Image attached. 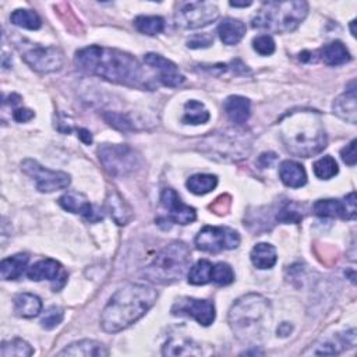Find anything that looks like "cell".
I'll return each mask as SVG.
<instances>
[{"label":"cell","mask_w":357,"mask_h":357,"mask_svg":"<svg viewBox=\"0 0 357 357\" xmlns=\"http://www.w3.org/2000/svg\"><path fill=\"white\" fill-rule=\"evenodd\" d=\"M10 21L17 27L30 31H36L42 25L39 16L34 10H28V9H19L13 12V14L10 16Z\"/></svg>","instance_id":"36"},{"label":"cell","mask_w":357,"mask_h":357,"mask_svg":"<svg viewBox=\"0 0 357 357\" xmlns=\"http://www.w3.org/2000/svg\"><path fill=\"white\" fill-rule=\"evenodd\" d=\"M277 219L283 224H299L303 219V214H300V211H297L293 207V204L289 201L278 211Z\"/></svg>","instance_id":"41"},{"label":"cell","mask_w":357,"mask_h":357,"mask_svg":"<svg viewBox=\"0 0 357 357\" xmlns=\"http://www.w3.org/2000/svg\"><path fill=\"white\" fill-rule=\"evenodd\" d=\"M24 62L38 73H55L65 66L63 50L56 46L32 45L23 52Z\"/></svg>","instance_id":"8"},{"label":"cell","mask_w":357,"mask_h":357,"mask_svg":"<svg viewBox=\"0 0 357 357\" xmlns=\"http://www.w3.org/2000/svg\"><path fill=\"white\" fill-rule=\"evenodd\" d=\"M134 27L144 35L154 36L164 31L165 20L160 16H138L134 20Z\"/></svg>","instance_id":"34"},{"label":"cell","mask_w":357,"mask_h":357,"mask_svg":"<svg viewBox=\"0 0 357 357\" xmlns=\"http://www.w3.org/2000/svg\"><path fill=\"white\" fill-rule=\"evenodd\" d=\"M214 42V38L210 34H201L194 35L191 39H188L187 46L191 49H201V47H208Z\"/></svg>","instance_id":"44"},{"label":"cell","mask_w":357,"mask_h":357,"mask_svg":"<svg viewBox=\"0 0 357 357\" xmlns=\"http://www.w3.org/2000/svg\"><path fill=\"white\" fill-rule=\"evenodd\" d=\"M309 5L300 0L267 2L252 19V28L268 32H292L307 17Z\"/></svg>","instance_id":"5"},{"label":"cell","mask_w":357,"mask_h":357,"mask_svg":"<svg viewBox=\"0 0 357 357\" xmlns=\"http://www.w3.org/2000/svg\"><path fill=\"white\" fill-rule=\"evenodd\" d=\"M104 118L107 119V122L113 126L118 130H133V125L131 122L127 119V116L122 115V113H116V112H108L104 115Z\"/></svg>","instance_id":"42"},{"label":"cell","mask_w":357,"mask_h":357,"mask_svg":"<svg viewBox=\"0 0 357 357\" xmlns=\"http://www.w3.org/2000/svg\"><path fill=\"white\" fill-rule=\"evenodd\" d=\"M78 137L85 142V144H91L92 142V136H91V133L88 131V130H85V129H80L78 130Z\"/></svg>","instance_id":"48"},{"label":"cell","mask_w":357,"mask_h":357,"mask_svg":"<svg viewBox=\"0 0 357 357\" xmlns=\"http://www.w3.org/2000/svg\"><path fill=\"white\" fill-rule=\"evenodd\" d=\"M107 208H108V213L111 214V217L113 218V221L120 226L127 225L133 219V211L129 207V204L115 190H111L108 193Z\"/></svg>","instance_id":"23"},{"label":"cell","mask_w":357,"mask_h":357,"mask_svg":"<svg viewBox=\"0 0 357 357\" xmlns=\"http://www.w3.org/2000/svg\"><path fill=\"white\" fill-rule=\"evenodd\" d=\"M290 332H292V325L288 323L281 324V327L278 328V335H281V336H288V335H290Z\"/></svg>","instance_id":"49"},{"label":"cell","mask_w":357,"mask_h":357,"mask_svg":"<svg viewBox=\"0 0 357 357\" xmlns=\"http://www.w3.org/2000/svg\"><path fill=\"white\" fill-rule=\"evenodd\" d=\"M275 161H277V154H274V152H266V154H263L259 158V164L263 168H270Z\"/></svg>","instance_id":"47"},{"label":"cell","mask_w":357,"mask_h":357,"mask_svg":"<svg viewBox=\"0 0 357 357\" xmlns=\"http://www.w3.org/2000/svg\"><path fill=\"white\" fill-rule=\"evenodd\" d=\"M65 318V312L61 307H56V305H52V307H49L42 320H41V325L45 329H54L56 328L59 324H62Z\"/></svg>","instance_id":"39"},{"label":"cell","mask_w":357,"mask_h":357,"mask_svg":"<svg viewBox=\"0 0 357 357\" xmlns=\"http://www.w3.org/2000/svg\"><path fill=\"white\" fill-rule=\"evenodd\" d=\"M161 204L168 213V219L179 225H190L197 219L193 207L186 206L173 188H165L161 193Z\"/></svg>","instance_id":"14"},{"label":"cell","mask_w":357,"mask_h":357,"mask_svg":"<svg viewBox=\"0 0 357 357\" xmlns=\"http://www.w3.org/2000/svg\"><path fill=\"white\" fill-rule=\"evenodd\" d=\"M214 264L208 260H199L188 271V283L199 286L213 282Z\"/></svg>","instance_id":"33"},{"label":"cell","mask_w":357,"mask_h":357,"mask_svg":"<svg viewBox=\"0 0 357 357\" xmlns=\"http://www.w3.org/2000/svg\"><path fill=\"white\" fill-rule=\"evenodd\" d=\"M158 292L147 285L129 283L120 288L108 301L100 314V327L116 334L138 321L155 304Z\"/></svg>","instance_id":"2"},{"label":"cell","mask_w":357,"mask_h":357,"mask_svg":"<svg viewBox=\"0 0 357 357\" xmlns=\"http://www.w3.org/2000/svg\"><path fill=\"white\" fill-rule=\"evenodd\" d=\"M235 134L229 136L226 133H222L211 138L210 144L206 145H210V148H213L215 154H218L222 160H241L247 155L248 145L246 141H239V137H236Z\"/></svg>","instance_id":"17"},{"label":"cell","mask_w":357,"mask_h":357,"mask_svg":"<svg viewBox=\"0 0 357 357\" xmlns=\"http://www.w3.org/2000/svg\"><path fill=\"white\" fill-rule=\"evenodd\" d=\"M219 17L218 8L211 2H191L182 6L176 23L184 30H198L210 25Z\"/></svg>","instance_id":"11"},{"label":"cell","mask_w":357,"mask_h":357,"mask_svg":"<svg viewBox=\"0 0 357 357\" xmlns=\"http://www.w3.org/2000/svg\"><path fill=\"white\" fill-rule=\"evenodd\" d=\"M313 171H314V175L318 179H321V180H329L334 176H336L338 172H339L336 161L332 157H329V155L323 157L321 160H318L313 165Z\"/></svg>","instance_id":"37"},{"label":"cell","mask_w":357,"mask_h":357,"mask_svg":"<svg viewBox=\"0 0 357 357\" xmlns=\"http://www.w3.org/2000/svg\"><path fill=\"white\" fill-rule=\"evenodd\" d=\"M173 316H186L194 318L198 324L208 327L215 321V307L210 300L194 297H180L172 305Z\"/></svg>","instance_id":"12"},{"label":"cell","mask_w":357,"mask_h":357,"mask_svg":"<svg viewBox=\"0 0 357 357\" xmlns=\"http://www.w3.org/2000/svg\"><path fill=\"white\" fill-rule=\"evenodd\" d=\"M314 55H316V52L314 54L313 52H303V54H300V61L301 62H316V59L312 58Z\"/></svg>","instance_id":"50"},{"label":"cell","mask_w":357,"mask_h":357,"mask_svg":"<svg viewBox=\"0 0 357 357\" xmlns=\"http://www.w3.org/2000/svg\"><path fill=\"white\" fill-rule=\"evenodd\" d=\"M35 118V113L34 111L31 109H27V108H19L13 112V119L17 122V123H27L30 120H32Z\"/></svg>","instance_id":"46"},{"label":"cell","mask_w":357,"mask_h":357,"mask_svg":"<svg viewBox=\"0 0 357 357\" xmlns=\"http://www.w3.org/2000/svg\"><path fill=\"white\" fill-rule=\"evenodd\" d=\"M59 356H72V357H107L109 350L104 343L92 339H83L66 346Z\"/></svg>","instance_id":"20"},{"label":"cell","mask_w":357,"mask_h":357,"mask_svg":"<svg viewBox=\"0 0 357 357\" xmlns=\"http://www.w3.org/2000/svg\"><path fill=\"white\" fill-rule=\"evenodd\" d=\"M252 47L261 56H270L275 52V41L270 35H260L254 38Z\"/></svg>","instance_id":"40"},{"label":"cell","mask_w":357,"mask_h":357,"mask_svg":"<svg viewBox=\"0 0 357 357\" xmlns=\"http://www.w3.org/2000/svg\"><path fill=\"white\" fill-rule=\"evenodd\" d=\"M14 312L23 318L38 317L42 312V301L32 293H20L14 299Z\"/></svg>","instance_id":"25"},{"label":"cell","mask_w":357,"mask_h":357,"mask_svg":"<svg viewBox=\"0 0 357 357\" xmlns=\"http://www.w3.org/2000/svg\"><path fill=\"white\" fill-rule=\"evenodd\" d=\"M187 188L197 195L208 194L218 186V177L215 175H207V173H198L191 176L187 183Z\"/></svg>","instance_id":"32"},{"label":"cell","mask_w":357,"mask_h":357,"mask_svg":"<svg viewBox=\"0 0 357 357\" xmlns=\"http://www.w3.org/2000/svg\"><path fill=\"white\" fill-rule=\"evenodd\" d=\"M334 113L350 123V125H356L357 122V107H356V87L354 83H351V87L349 89H346V92H343L342 95H339L335 102H334Z\"/></svg>","instance_id":"21"},{"label":"cell","mask_w":357,"mask_h":357,"mask_svg":"<svg viewBox=\"0 0 357 357\" xmlns=\"http://www.w3.org/2000/svg\"><path fill=\"white\" fill-rule=\"evenodd\" d=\"M218 34H219L221 41L225 45L233 46V45H237L246 35V25H244V23H241L237 19L228 17V19L222 20V23L219 24Z\"/></svg>","instance_id":"27"},{"label":"cell","mask_w":357,"mask_h":357,"mask_svg":"<svg viewBox=\"0 0 357 357\" xmlns=\"http://www.w3.org/2000/svg\"><path fill=\"white\" fill-rule=\"evenodd\" d=\"M76 66L107 81L140 89H151V78L147 77L141 63L130 54L115 47L88 46L80 49L74 56Z\"/></svg>","instance_id":"1"},{"label":"cell","mask_w":357,"mask_h":357,"mask_svg":"<svg viewBox=\"0 0 357 357\" xmlns=\"http://www.w3.org/2000/svg\"><path fill=\"white\" fill-rule=\"evenodd\" d=\"M250 259L252 266L259 270H271L278 260L277 250L270 243H259L251 250Z\"/></svg>","instance_id":"26"},{"label":"cell","mask_w":357,"mask_h":357,"mask_svg":"<svg viewBox=\"0 0 357 357\" xmlns=\"http://www.w3.org/2000/svg\"><path fill=\"white\" fill-rule=\"evenodd\" d=\"M59 204L67 213L78 214L92 224L104 219V214L94 207L89 199L81 193H67L59 198Z\"/></svg>","instance_id":"16"},{"label":"cell","mask_w":357,"mask_h":357,"mask_svg":"<svg viewBox=\"0 0 357 357\" xmlns=\"http://www.w3.org/2000/svg\"><path fill=\"white\" fill-rule=\"evenodd\" d=\"M144 62L158 73V80L165 87L176 88L184 83V76L172 61L158 54H148L144 56Z\"/></svg>","instance_id":"15"},{"label":"cell","mask_w":357,"mask_h":357,"mask_svg":"<svg viewBox=\"0 0 357 357\" xmlns=\"http://www.w3.org/2000/svg\"><path fill=\"white\" fill-rule=\"evenodd\" d=\"M271 303L264 296L250 293L235 301L229 312V324L241 342H257L270 331Z\"/></svg>","instance_id":"4"},{"label":"cell","mask_w":357,"mask_h":357,"mask_svg":"<svg viewBox=\"0 0 357 357\" xmlns=\"http://www.w3.org/2000/svg\"><path fill=\"white\" fill-rule=\"evenodd\" d=\"M356 140H353L349 145H346L342 151H340V157L343 160V162L349 166H354L356 165Z\"/></svg>","instance_id":"45"},{"label":"cell","mask_w":357,"mask_h":357,"mask_svg":"<svg viewBox=\"0 0 357 357\" xmlns=\"http://www.w3.org/2000/svg\"><path fill=\"white\" fill-rule=\"evenodd\" d=\"M232 8H247L251 6V2H243V3H237V2H230Z\"/></svg>","instance_id":"51"},{"label":"cell","mask_w":357,"mask_h":357,"mask_svg":"<svg viewBox=\"0 0 357 357\" xmlns=\"http://www.w3.org/2000/svg\"><path fill=\"white\" fill-rule=\"evenodd\" d=\"M27 277L35 282L45 281V279L52 281V282H55L54 286L56 285V282H59L58 290L67 281V274L63 271L62 266L56 260H52V259H45V260L35 263L31 268H28Z\"/></svg>","instance_id":"18"},{"label":"cell","mask_w":357,"mask_h":357,"mask_svg":"<svg viewBox=\"0 0 357 357\" xmlns=\"http://www.w3.org/2000/svg\"><path fill=\"white\" fill-rule=\"evenodd\" d=\"M240 244V235L230 228L206 226L195 236L197 248L207 252H219L237 248Z\"/></svg>","instance_id":"9"},{"label":"cell","mask_w":357,"mask_h":357,"mask_svg":"<svg viewBox=\"0 0 357 357\" xmlns=\"http://www.w3.org/2000/svg\"><path fill=\"white\" fill-rule=\"evenodd\" d=\"M233 281H235V272L229 264L218 263L214 266L213 282H215L217 285H221V286H226V285L233 283Z\"/></svg>","instance_id":"38"},{"label":"cell","mask_w":357,"mask_h":357,"mask_svg":"<svg viewBox=\"0 0 357 357\" xmlns=\"http://www.w3.org/2000/svg\"><path fill=\"white\" fill-rule=\"evenodd\" d=\"M313 211L323 218H342L347 221L356 219V194L350 193L343 199H318Z\"/></svg>","instance_id":"13"},{"label":"cell","mask_w":357,"mask_h":357,"mask_svg":"<svg viewBox=\"0 0 357 357\" xmlns=\"http://www.w3.org/2000/svg\"><path fill=\"white\" fill-rule=\"evenodd\" d=\"M281 138L290 154L314 157L327 147L321 115L316 111H293L281 119Z\"/></svg>","instance_id":"3"},{"label":"cell","mask_w":357,"mask_h":357,"mask_svg":"<svg viewBox=\"0 0 357 357\" xmlns=\"http://www.w3.org/2000/svg\"><path fill=\"white\" fill-rule=\"evenodd\" d=\"M32 354L34 349L31 345L20 338L5 340L2 343V350H0V356L2 357H30Z\"/></svg>","instance_id":"35"},{"label":"cell","mask_w":357,"mask_h":357,"mask_svg":"<svg viewBox=\"0 0 357 357\" xmlns=\"http://www.w3.org/2000/svg\"><path fill=\"white\" fill-rule=\"evenodd\" d=\"M191 252L183 241H173L162 248L144 271L142 277L149 282L166 285L179 281L187 271Z\"/></svg>","instance_id":"6"},{"label":"cell","mask_w":357,"mask_h":357,"mask_svg":"<svg viewBox=\"0 0 357 357\" xmlns=\"http://www.w3.org/2000/svg\"><path fill=\"white\" fill-rule=\"evenodd\" d=\"M28 261L30 257L27 254H16V256L5 259L0 264V275L5 281H16L25 272Z\"/></svg>","instance_id":"29"},{"label":"cell","mask_w":357,"mask_h":357,"mask_svg":"<svg viewBox=\"0 0 357 357\" xmlns=\"http://www.w3.org/2000/svg\"><path fill=\"white\" fill-rule=\"evenodd\" d=\"M210 120V112L206 108V105L201 104L198 100H188L184 105V116L183 123L184 125H204Z\"/></svg>","instance_id":"31"},{"label":"cell","mask_w":357,"mask_h":357,"mask_svg":"<svg viewBox=\"0 0 357 357\" xmlns=\"http://www.w3.org/2000/svg\"><path fill=\"white\" fill-rule=\"evenodd\" d=\"M354 24H356V20H353V21L350 23V28H351V35H353V36H356V30H354Z\"/></svg>","instance_id":"52"},{"label":"cell","mask_w":357,"mask_h":357,"mask_svg":"<svg viewBox=\"0 0 357 357\" xmlns=\"http://www.w3.org/2000/svg\"><path fill=\"white\" fill-rule=\"evenodd\" d=\"M98 158L112 176L123 177L134 173L141 166V158L126 144H102L98 148Z\"/></svg>","instance_id":"7"},{"label":"cell","mask_w":357,"mask_h":357,"mask_svg":"<svg viewBox=\"0 0 357 357\" xmlns=\"http://www.w3.org/2000/svg\"><path fill=\"white\" fill-rule=\"evenodd\" d=\"M356 346V329L351 328L343 334H338L331 339L323 340L321 343L305 351V354H339L340 351Z\"/></svg>","instance_id":"19"},{"label":"cell","mask_w":357,"mask_h":357,"mask_svg":"<svg viewBox=\"0 0 357 357\" xmlns=\"http://www.w3.org/2000/svg\"><path fill=\"white\" fill-rule=\"evenodd\" d=\"M320 56L321 61L328 66H340L350 62L351 59L347 47L340 41H335L325 45L320 50Z\"/></svg>","instance_id":"28"},{"label":"cell","mask_w":357,"mask_h":357,"mask_svg":"<svg viewBox=\"0 0 357 357\" xmlns=\"http://www.w3.org/2000/svg\"><path fill=\"white\" fill-rule=\"evenodd\" d=\"M224 109H225V113L229 118V120L236 125L246 123L251 115L250 100L247 98L239 96V95H232V96L226 98L225 104H224Z\"/></svg>","instance_id":"22"},{"label":"cell","mask_w":357,"mask_h":357,"mask_svg":"<svg viewBox=\"0 0 357 357\" xmlns=\"http://www.w3.org/2000/svg\"><path fill=\"white\" fill-rule=\"evenodd\" d=\"M279 176L282 183L292 188L303 187L307 183V173H305L303 165L296 161H283L279 166Z\"/></svg>","instance_id":"24"},{"label":"cell","mask_w":357,"mask_h":357,"mask_svg":"<svg viewBox=\"0 0 357 357\" xmlns=\"http://www.w3.org/2000/svg\"><path fill=\"white\" fill-rule=\"evenodd\" d=\"M230 204H232L230 195L225 194V195L218 197V198L214 201V204H211L210 208H211V211H214V214H217V215H225V214H228V211L230 210Z\"/></svg>","instance_id":"43"},{"label":"cell","mask_w":357,"mask_h":357,"mask_svg":"<svg viewBox=\"0 0 357 357\" xmlns=\"http://www.w3.org/2000/svg\"><path fill=\"white\" fill-rule=\"evenodd\" d=\"M21 171L30 176L41 193H54L58 190H65L70 186V175L61 171H50L43 168L34 160H25L21 164Z\"/></svg>","instance_id":"10"},{"label":"cell","mask_w":357,"mask_h":357,"mask_svg":"<svg viewBox=\"0 0 357 357\" xmlns=\"http://www.w3.org/2000/svg\"><path fill=\"white\" fill-rule=\"evenodd\" d=\"M162 353L164 356H199L202 354V349L190 339L172 338L165 343Z\"/></svg>","instance_id":"30"}]
</instances>
